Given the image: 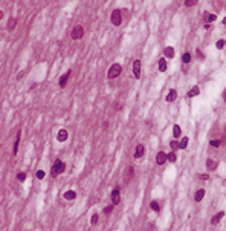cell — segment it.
I'll use <instances>...</instances> for the list:
<instances>
[{
    "label": "cell",
    "mask_w": 226,
    "mask_h": 231,
    "mask_svg": "<svg viewBox=\"0 0 226 231\" xmlns=\"http://www.w3.org/2000/svg\"><path fill=\"white\" fill-rule=\"evenodd\" d=\"M66 139H67V130H64V129H61V130L58 132V135H57V141L64 142Z\"/></svg>",
    "instance_id": "cell-9"
},
{
    "label": "cell",
    "mask_w": 226,
    "mask_h": 231,
    "mask_svg": "<svg viewBox=\"0 0 226 231\" xmlns=\"http://www.w3.org/2000/svg\"><path fill=\"white\" fill-rule=\"evenodd\" d=\"M203 17L206 19V23H214V21H216V14H209V12H205L203 14Z\"/></svg>",
    "instance_id": "cell-14"
},
{
    "label": "cell",
    "mask_w": 226,
    "mask_h": 231,
    "mask_svg": "<svg viewBox=\"0 0 226 231\" xmlns=\"http://www.w3.org/2000/svg\"><path fill=\"white\" fill-rule=\"evenodd\" d=\"M176 98H177V92H176L174 89H171L170 92H168V95H166V98H165V100H166V103H173V101H174Z\"/></svg>",
    "instance_id": "cell-10"
},
{
    "label": "cell",
    "mask_w": 226,
    "mask_h": 231,
    "mask_svg": "<svg viewBox=\"0 0 226 231\" xmlns=\"http://www.w3.org/2000/svg\"><path fill=\"white\" fill-rule=\"evenodd\" d=\"M197 3V0H185V6L186 8H190V6H192V5H196Z\"/></svg>",
    "instance_id": "cell-29"
},
{
    "label": "cell",
    "mask_w": 226,
    "mask_h": 231,
    "mask_svg": "<svg viewBox=\"0 0 226 231\" xmlns=\"http://www.w3.org/2000/svg\"><path fill=\"white\" fill-rule=\"evenodd\" d=\"M18 142H20V130L17 132V136H15V142H14V148H12V155H17V150H18Z\"/></svg>",
    "instance_id": "cell-18"
},
{
    "label": "cell",
    "mask_w": 226,
    "mask_h": 231,
    "mask_svg": "<svg viewBox=\"0 0 226 231\" xmlns=\"http://www.w3.org/2000/svg\"><path fill=\"white\" fill-rule=\"evenodd\" d=\"M197 57L200 58V60H203V58H205V55L202 54V51H200V49H197Z\"/></svg>",
    "instance_id": "cell-36"
},
{
    "label": "cell",
    "mask_w": 226,
    "mask_h": 231,
    "mask_svg": "<svg viewBox=\"0 0 226 231\" xmlns=\"http://www.w3.org/2000/svg\"><path fill=\"white\" fill-rule=\"evenodd\" d=\"M121 71H122L121 64L115 63V64H112V66H110V69H109V74H107V77H109L110 80H113V78L119 77V75H121Z\"/></svg>",
    "instance_id": "cell-2"
},
{
    "label": "cell",
    "mask_w": 226,
    "mask_h": 231,
    "mask_svg": "<svg viewBox=\"0 0 226 231\" xmlns=\"http://www.w3.org/2000/svg\"><path fill=\"white\" fill-rule=\"evenodd\" d=\"M166 159L170 161V162H176V153L173 152V153H170V155H166Z\"/></svg>",
    "instance_id": "cell-27"
},
{
    "label": "cell",
    "mask_w": 226,
    "mask_h": 231,
    "mask_svg": "<svg viewBox=\"0 0 226 231\" xmlns=\"http://www.w3.org/2000/svg\"><path fill=\"white\" fill-rule=\"evenodd\" d=\"M164 54H165V57H168V58H173V57H174V49H173V47H171V46H168V47H165Z\"/></svg>",
    "instance_id": "cell-19"
},
{
    "label": "cell",
    "mask_w": 226,
    "mask_h": 231,
    "mask_svg": "<svg viewBox=\"0 0 226 231\" xmlns=\"http://www.w3.org/2000/svg\"><path fill=\"white\" fill-rule=\"evenodd\" d=\"M222 23H223V25H225V26H226V17H225V19H223V21H222Z\"/></svg>",
    "instance_id": "cell-37"
},
{
    "label": "cell",
    "mask_w": 226,
    "mask_h": 231,
    "mask_svg": "<svg viewBox=\"0 0 226 231\" xmlns=\"http://www.w3.org/2000/svg\"><path fill=\"white\" fill-rule=\"evenodd\" d=\"M133 74L136 78H141V60L133 61Z\"/></svg>",
    "instance_id": "cell-6"
},
{
    "label": "cell",
    "mask_w": 226,
    "mask_h": 231,
    "mask_svg": "<svg viewBox=\"0 0 226 231\" xmlns=\"http://www.w3.org/2000/svg\"><path fill=\"white\" fill-rule=\"evenodd\" d=\"M112 211H113V205H109V207L104 208V214H110Z\"/></svg>",
    "instance_id": "cell-32"
},
{
    "label": "cell",
    "mask_w": 226,
    "mask_h": 231,
    "mask_svg": "<svg viewBox=\"0 0 226 231\" xmlns=\"http://www.w3.org/2000/svg\"><path fill=\"white\" fill-rule=\"evenodd\" d=\"M15 25H17V19H11L9 20V23H8V31H14V28H15Z\"/></svg>",
    "instance_id": "cell-22"
},
{
    "label": "cell",
    "mask_w": 226,
    "mask_h": 231,
    "mask_svg": "<svg viewBox=\"0 0 226 231\" xmlns=\"http://www.w3.org/2000/svg\"><path fill=\"white\" fill-rule=\"evenodd\" d=\"M225 45H226V41L223 40V38H220L217 43H216V46H217V49H223L225 47Z\"/></svg>",
    "instance_id": "cell-26"
},
{
    "label": "cell",
    "mask_w": 226,
    "mask_h": 231,
    "mask_svg": "<svg viewBox=\"0 0 226 231\" xmlns=\"http://www.w3.org/2000/svg\"><path fill=\"white\" fill-rule=\"evenodd\" d=\"M69 75H71V72H66L63 75V77L60 78V87H64V86H66V83H67V80H69Z\"/></svg>",
    "instance_id": "cell-16"
},
{
    "label": "cell",
    "mask_w": 226,
    "mask_h": 231,
    "mask_svg": "<svg viewBox=\"0 0 226 231\" xmlns=\"http://www.w3.org/2000/svg\"><path fill=\"white\" fill-rule=\"evenodd\" d=\"M110 20H112V23L115 25V26H119L121 25V21H122V17H121V11L119 9H115L112 12V17H110Z\"/></svg>",
    "instance_id": "cell-3"
},
{
    "label": "cell",
    "mask_w": 226,
    "mask_h": 231,
    "mask_svg": "<svg viewBox=\"0 0 226 231\" xmlns=\"http://www.w3.org/2000/svg\"><path fill=\"white\" fill-rule=\"evenodd\" d=\"M119 201H121V197H119V188H118V187H115V188H113V191H112V205H118V204H119Z\"/></svg>",
    "instance_id": "cell-5"
},
{
    "label": "cell",
    "mask_w": 226,
    "mask_h": 231,
    "mask_svg": "<svg viewBox=\"0 0 226 231\" xmlns=\"http://www.w3.org/2000/svg\"><path fill=\"white\" fill-rule=\"evenodd\" d=\"M170 147H171V150L179 148V142H177V141H171V142H170Z\"/></svg>",
    "instance_id": "cell-30"
},
{
    "label": "cell",
    "mask_w": 226,
    "mask_h": 231,
    "mask_svg": "<svg viewBox=\"0 0 226 231\" xmlns=\"http://www.w3.org/2000/svg\"><path fill=\"white\" fill-rule=\"evenodd\" d=\"M180 133H182V130H180V127H179V126L176 124V126L173 127V135H174V138H179V136H180Z\"/></svg>",
    "instance_id": "cell-25"
},
{
    "label": "cell",
    "mask_w": 226,
    "mask_h": 231,
    "mask_svg": "<svg viewBox=\"0 0 226 231\" xmlns=\"http://www.w3.org/2000/svg\"><path fill=\"white\" fill-rule=\"evenodd\" d=\"M182 61H184V64H188L191 61V54L190 52H185L184 55H182Z\"/></svg>",
    "instance_id": "cell-23"
},
{
    "label": "cell",
    "mask_w": 226,
    "mask_h": 231,
    "mask_svg": "<svg viewBox=\"0 0 226 231\" xmlns=\"http://www.w3.org/2000/svg\"><path fill=\"white\" fill-rule=\"evenodd\" d=\"M199 86H194V87H192L190 92H188V98H192V96H196V95H199Z\"/></svg>",
    "instance_id": "cell-20"
},
{
    "label": "cell",
    "mask_w": 226,
    "mask_h": 231,
    "mask_svg": "<svg viewBox=\"0 0 226 231\" xmlns=\"http://www.w3.org/2000/svg\"><path fill=\"white\" fill-rule=\"evenodd\" d=\"M217 165H218L217 161H214V159H208V161H206V168H208L209 171H214V170L217 168Z\"/></svg>",
    "instance_id": "cell-11"
},
{
    "label": "cell",
    "mask_w": 226,
    "mask_h": 231,
    "mask_svg": "<svg viewBox=\"0 0 226 231\" xmlns=\"http://www.w3.org/2000/svg\"><path fill=\"white\" fill-rule=\"evenodd\" d=\"M17 178H18V181H20V182H25L26 175H25V173H18V175H17Z\"/></svg>",
    "instance_id": "cell-33"
},
{
    "label": "cell",
    "mask_w": 226,
    "mask_h": 231,
    "mask_svg": "<svg viewBox=\"0 0 226 231\" xmlns=\"http://www.w3.org/2000/svg\"><path fill=\"white\" fill-rule=\"evenodd\" d=\"M150 208H151L153 211H159L160 210V205H159L158 201H151V202H150Z\"/></svg>",
    "instance_id": "cell-21"
},
{
    "label": "cell",
    "mask_w": 226,
    "mask_h": 231,
    "mask_svg": "<svg viewBox=\"0 0 226 231\" xmlns=\"http://www.w3.org/2000/svg\"><path fill=\"white\" fill-rule=\"evenodd\" d=\"M188 141H190V139H188L186 136H185V138H182V139H180V142H179V148H186Z\"/></svg>",
    "instance_id": "cell-24"
},
{
    "label": "cell",
    "mask_w": 226,
    "mask_h": 231,
    "mask_svg": "<svg viewBox=\"0 0 226 231\" xmlns=\"http://www.w3.org/2000/svg\"><path fill=\"white\" fill-rule=\"evenodd\" d=\"M37 178H38V179H43V178H45V171H43V170H38V171H37Z\"/></svg>",
    "instance_id": "cell-35"
},
{
    "label": "cell",
    "mask_w": 226,
    "mask_h": 231,
    "mask_svg": "<svg viewBox=\"0 0 226 231\" xmlns=\"http://www.w3.org/2000/svg\"><path fill=\"white\" fill-rule=\"evenodd\" d=\"M209 144H211V147H216L217 148V147H220V139H212Z\"/></svg>",
    "instance_id": "cell-28"
},
{
    "label": "cell",
    "mask_w": 226,
    "mask_h": 231,
    "mask_svg": "<svg viewBox=\"0 0 226 231\" xmlns=\"http://www.w3.org/2000/svg\"><path fill=\"white\" fill-rule=\"evenodd\" d=\"M158 66H159V71H160V72H165V71H166V67H168V66H166L165 58H160L159 63H158Z\"/></svg>",
    "instance_id": "cell-17"
},
{
    "label": "cell",
    "mask_w": 226,
    "mask_h": 231,
    "mask_svg": "<svg viewBox=\"0 0 226 231\" xmlns=\"http://www.w3.org/2000/svg\"><path fill=\"white\" fill-rule=\"evenodd\" d=\"M84 35V29H83V26H75L73 28V31H72V38L73 40H79L81 37Z\"/></svg>",
    "instance_id": "cell-4"
},
{
    "label": "cell",
    "mask_w": 226,
    "mask_h": 231,
    "mask_svg": "<svg viewBox=\"0 0 226 231\" xmlns=\"http://www.w3.org/2000/svg\"><path fill=\"white\" fill-rule=\"evenodd\" d=\"M203 197H205V190H203V188H199V190L196 191V195H194V201H196V202H200Z\"/></svg>",
    "instance_id": "cell-12"
},
{
    "label": "cell",
    "mask_w": 226,
    "mask_h": 231,
    "mask_svg": "<svg viewBox=\"0 0 226 231\" xmlns=\"http://www.w3.org/2000/svg\"><path fill=\"white\" fill-rule=\"evenodd\" d=\"M165 161H168L166 159V153L165 152H159L158 155H156V164L162 165V164H165Z\"/></svg>",
    "instance_id": "cell-8"
},
{
    "label": "cell",
    "mask_w": 226,
    "mask_h": 231,
    "mask_svg": "<svg viewBox=\"0 0 226 231\" xmlns=\"http://www.w3.org/2000/svg\"><path fill=\"white\" fill-rule=\"evenodd\" d=\"M64 168H66V165H64V162H63V161H60V159H57L55 162H53V165H52L51 175L53 176V178H55L57 175L63 173V171H64Z\"/></svg>",
    "instance_id": "cell-1"
},
{
    "label": "cell",
    "mask_w": 226,
    "mask_h": 231,
    "mask_svg": "<svg viewBox=\"0 0 226 231\" xmlns=\"http://www.w3.org/2000/svg\"><path fill=\"white\" fill-rule=\"evenodd\" d=\"M223 100H225V101H226V92H225V94H223Z\"/></svg>",
    "instance_id": "cell-38"
},
{
    "label": "cell",
    "mask_w": 226,
    "mask_h": 231,
    "mask_svg": "<svg viewBox=\"0 0 226 231\" xmlns=\"http://www.w3.org/2000/svg\"><path fill=\"white\" fill-rule=\"evenodd\" d=\"M223 216H225V211H218V213L216 214V216H214V217L211 219V223H212V225L218 223V222H220V221H222V219H223Z\"/></svg>",
    "instance_id": "cell-13"
},
{
    "label": "cell",
    "mask_w": 226,
    "mask_h": 231,
    "mask_svg": "<svg viewBox=\"0 0 226 231\" xmlns=\"http://www.w3.org/2000/svg\"><path fill=\"white\" fill-rule=\"evenodd\" d=\"M144 153H145V147L142 146V144H138V146H136V150H134V158H136V159L142 158Z\"/></svg>",
    "instance_id": "cell-7"
},
{
    "label": "cell",
    "mask_w": 226,
    "mask_h": 231,
    "mask_svg": "<svg viewBox=\"0 0 226 231\" xmlns=\"http://www.w3.org/2000/svg\"><path fill=\"white\" fill-rule=\"evenodd\" d=\"M96 222H98V214H93V216H92V219H90V223H92V225H95Z\"/></svg>",
    "instance_id": "cell-34"
},
{
    "label": "cell",
    "mask_w": 226,
    "mask_h": 231,
    "mask_svg": "<svg viewBox=\"0 0 226 231\" xmlns=\"http://www.w3.org/2000/svg\"><path fill=\"white\" fill-rule=\"evenodd\" d=\"M197 178H199V179H202V181H208V179H209V176H208L206 173H203V175L200 173V175H197Z\"/></svg>",
    "instance_id": "cell-31"
},
{
    "label": "cell",
    "mask_w": 226,
    "mask_h": 231,
    "mask_svg": "<svg viewBox=\"0 0 226 231\" xmlns=\"http://www.w3.org/2000/svg\"><path fill=\"white\" fill-rule=\"evenodd\" d=\"M75 197H77V193L72 191V190H69V191L64 193V199H67V201H73Z\"/></svg>",
    "instance_id": "cell-15"
}]
</instances>
